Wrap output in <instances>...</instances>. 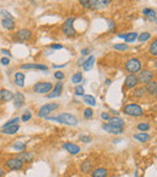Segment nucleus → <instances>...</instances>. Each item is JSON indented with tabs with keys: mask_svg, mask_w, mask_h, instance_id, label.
Returning <instances> with one entry per match:
<instances>
[{
	"mask_svg": "<svg viewBox=\"0 0 157 177\" xmlns=\"http://www.w3.org/2000/svg\"><path fill=\"white\" fill-rule=\"evenodd\" d=\"M48 121H55L58 123H63L65 125H76L78 118L71 113H61L56 117H47Z\"/></svg>",
	"mask_w": 157,
	"mask_h": 177,
	"instance_id": "f257e3e1",
	"label": "nucleus"
},
{
	"mask_svg": "<svg viewBox=\"0 0 157 177\" xmlns=\"http://www.w3.org/2000/svg\"><path fill=\"white\" fill-rule=\"evenodd\" d=\"M74 22H75V17H69L62 24V32L65 36L73 37V36L76 35V30L74 28Z\"/></svg>",
	"mask_w": 157,
	"mask_h": 177,
	"instance_id": "f03ea898",
	"label": "nucleus"
},
{
	"mask_svg": "<svg viewBox=\"0 0 157 177\" xmlns=\"http://www.w3.org/2000/svg\"><path fill=\"white\" fill-rule=\"evenodd\" d=\"M57 109H59V105L57 102H48V104H45L40 107V110L38 111V117L40 118H47L48 114L53 111H56Z\"/></svg>",
	"mask_w": 157,
	"mask_h": 177,
	"instance_id": "7ed1b4c3",
	"label": "nucleus"
},
{
	"mask_svg": "<svg viewBox=\"0 0 157 177\" xmlns=\"http://www.w3.org/2000/svg\"><path fill=\"white\" fill-rule=\"evenodd\" d=\"M123 112L126 114L131 116V117H140L144 113L141 106L138 105V104H128V105H126L123 107Z\"/></svg>",
	"mask_w": 157,
	"mask_h": 177,
	"instance_id": "20e7f679",
	"label": "nucleus"
},
{
	"mask_svg": "<svg viewBox=\"0 0 157 177\" xmlns=\"http://www.w3.org/2000/svg\"><path fill=\"white\" fill-rule=\"evenodd\" d=\"M124 69H126L128 72L135 75V72H139V71L141 70V62H140L138 58H131V59H128V60L126 62Z\"/></svg>",
	"mask_w": 157,
	"mask_h": 177,
	"instance_id": "39448f33",
	"label": "nucleus"
},
{
	"mask_svg": "<svg viewBox=\"0 0 157 177\" xmlns=\"http://www.w3.org/2000/svg\"><path fill=\"white\" fill-rule=\"evenodd\" d=\"M53 89V84L51 82H38L33 87V90L38 94H48Z\"/></svg>",
	"mask_w": 157,
	"mask_h": 177,
	"instance_id": "423d86ee",
	"label": "nucleus"
},
{
	"mask_svg": "<svg viewBox=\"0 0 157 177\" xmlns=\"http://www.w3.org/2000/svg\"><path fill=\"white\" fill-rule=\"evenodd\" d=\"M24 163L18 158V157H11L9 159H6L5 162V167L10 169V170H22Z\"/></svg>",
	"mask_w": 157,
	"mask_h": 177,
	"instance_id": "0eeeda50",
	"label": "nucleus"
},
{
	"mask_svg": "<svg viewBox=\"0 0 157 177\" xmlns=\"http://www.w3.org/2000/svg\"><path fill=\"white\" fill-rule=\"evenodd\" d=\"M32 37V30L27 29V28H23V29H20L17 33L15 34V39L20 42H25L28 41L29 39Z\"/></svg>",
	"mask_w": 157,
	"mask_h": 177,
	"instance_id": "6e6552de",
	"label": "nucleus"
},
{
	"mask_svg": "<svg viewBox=\"0 0 157 177\" xmlns=\"http://www.w3.org/2000/svg\"><path fill=\"white\" fill-rule=\"evenodd\" d=\"M152 78H154V72L150 71V70H143V71H140L139 76H138L139 83H144V84H146L150 81H152Z\"/></svg>",
	"mask_w": 157,
	"mask_h": 177,
	"instance_id": "1a4fd4ad",
	"label": "nucleus"
},
{
	"mask_svg": "<svg viewBox=\"0 0 157 177\" xmlns=\"http://www.w3.org/2000/svg\"><path fill=\"white\" fill-rule=\"evenodd\" d=\"M139 83V80H138V76L134 75V74H129L127 77L124 78V86L126 88H137Z\"/></svg>",
	"mask_w": 157,
	"mask_h": 177,
	"instance_id": "9d476101",
	"label": "nucleus"
},
{
	"mask_svg": "<svg viewBox=\"0 0 157 177\" xmlns=\"http://www.w3.org/2000/svg\"><path fill=\"white\" fill-rule=\"evenodd\" d=\"M63 148L67 151L69 154H71V155L78 154L80 151H81V148L78 147V145L73 144V142H65V144L63 145Z\"/></svg>",
	"mask_w": 157,
	"mask_h": 177,
	"instance_id": "9b49d317",
	"label": "nucleus"
},
{
	"mask_svg": "<svg viewBox=\"0 0 157 177\" xmlns=\"http://www.w3.org/2000/svg\"><path fill=\"white\" fill-rule=\"evenodd\" d=\"M62 89H63V83H62V82H58L56 86H55L53 90H51L46 97H47L48 99L58 98V97H61V95H62Z\"/></svg>",
	"mask_w": 157,
	"mask_h": 177,
	"instance_id": "f8f14e48",
	"label": "nucleus"
},
{
	"mask_svg": "<svg viewBox=\"0 0 157 177\" xmlns=\"http://www.w3.org/2000/svg\"><path fill=\"white\" fill-rule=\"evenodd\" d=\"M21 70H43V71H46L47 67L44 65V64H39V63H35V64L29 63V64H22Z\"/></svg>",
	"mask_w": 157,
	"mask_h": 177,
	"instance_id": "ddd939ff",
	"label": "nucleus"
},
{
	"mask_svg": "<svg viewBox=\"0 0 157 177\" xmlns=\"http://www.w3.org/2000/svg\"><path fill=\"white\" fill-rule=\"evenodd\" d=\"M93 170V166H92V163H91L90 159H85L81 165H80V171L83 174V175H87V174H91Z\"/></svg>",
	"mask_w": 157,
	"mask_h": 177,
	"instance_id": "4468645a",
	"label": "nucleus"
},
{
	"mask_svg": "<svg viewBox=\"0 0 157 177\" xmlns=\"http://www.w3.org/2000/svg\"><path fill=\"white\" fill-rule=\"evenodd\" d=\"M13 100V93L9 89H0V101L9 102Z\"/></svg>",
	"mask_w": 157,
	"mask_h": 177,
	"instance_id": "2eb2a0df",
	"label": "nucleus"
},
{
	"mask_svg": "<svg viewBox=\"0 0 157 177\" xmlns=\"http://www.w3.org/2000/svg\"><path fill=\"white\" fill-rule=\"evenodd\" d=\"M24 95H23L22 93H15L13 94V105H15V107L16 109H21L23 105H24Z\"/></svg>",
	"mask_w": 157,
	"mask_h": 177,
	"instance_id": "dca6fc26",
	"label": "nucleus"
},
{
	"mask_svg": "<svg viewBox=\"0 0 157 177\" xmlns=\"http://www.w3.org/2000/svg\"><path fill=\"white\" fill-rule=\"evenodd\" d=\"M145 90L146 93H149L150 95H152V97H155L157 94V81H150V82H147L145 84Z\"/></svg>",
	"mask_w": 157,
	"mask_h": 177,
	"instance_id": "f3484780",
	"label": "nucleus"
},
{
	"mask_svg": "<svg viewBox=\"0 0 157 177\" xmlns=\"http://www.w3.org/2000/svg\"><path fill=\"white\" fill-rule=\"evenodd\" d=\"M1 25L6 29V30H13L15 27H16V23L13 17H6V18H2L1 19Z\"/></svg>",
	"mask_w": 157,
	"mask_h": 177,
	"instance_id": "a211bd4d",
	"label": "nucleus"
},
{
	"mask_svg": "<svg viewBox=\"0 0 157 177\" xmlns=\"http://www.w3.org/2000/svg\"><path fill=\"white\" fill-rule=\"evenodd\" d=\"M103 130L109 134H114V135H120V134L123 133V129H119V128H115V127H111L109 123L108 124H103Z\"/></svg>",
	"mask_w": 157,
	"mask_h": 177,
	"instance_id": "6ab92c4d",
	"label": "nucleus"
},
{
	"mask_svg": "<svg viewBox=\"0 0 157 177\" xmlns=\"http://www.w3.org/2000/svg\"><path fill=\"white\" fill-rule=\"evenodd\" d=\"M109 124L111 125V127H115V128H119V129H123L124 127V121L122 118H120V117H111L110 119H109Z\"/></svg>",
	"mask_w": 157,
	"mask_h": 177,
	"instance_id": "aec40b11",
	"label": "nucleus"
},
{
	"mask_svg": "<svg viewBox=\"0 0 157 177\" xmlns=\"http://www.w3.org/2000/svg\"><path fill=\"white\" fill-rule=\"evenodd\" d=\"M20 130V124H15V125H10L7 128H1V134L4 135H13Z\"/></svg>",
	"mask_w": 157,
	"mask_h": 177,
	"instance_id": "412c9836",
	"label": "nucleus"
},
{
	"mask_svg": "<svg viewBox=\"0 0 157 177\" xmlns=\"http://www.w3.org/2000/svg\"><path fill=\"white\" fill-rule=\"evenodd\" d=\"M108 169L105 167H97L94 170H92L91 176L92 177H108Z\"/></svg>",
	"mask_w": 157,
	"mask_h": 177,
	"instance_id": "4be33fe9",
	"label": "nucleus"
},
{
	"mask_svg": "<svg viewBox=\"0 0 157 177\" xmlns=\"http://www.w3.org/2000/svg\"><path fill=\"white\" fill-rule=\"evenodd\" d=\"M94 62H96L94 55H90V57L83 62V64H82V69H83L85 71H90V70H92V67H94Z\"/></svg>",
	"mask_w": 157,
	"mask_h": 177,
	"instance_id": "5701e85b",
	"label": "nucleus"
},
{
	"mask_svg": "<svg viewBox=\"0 0 157 177\" xmlns=\"http://www.w3.org/2000/svg\"><path fill=\"white\" fill-rule=\"evenodd\" d=\"M24 74L23 72H16L15 74V83L16 86H18L20 88L24 87Z\"/></svg>",
	"mask_w": 157,
	"mask_h": 177,
	"instance_id": "b1692460",
	"label": "nucleus"
},
{
	"mask_svg": "<svg viewBox=\"0 0 157 177\" xmlns=\"http://www.w3.org/2000/svg\"><path fill=\"white\" fill-rule=\"evenodd\" d=\"M80 4L83 6V7H87V9H92V7H97L99 1L98 0H81Z\"/></svg>",
	"mask_w": 157,
	"mask_h": 177,
	"instance_id": "393cba45",
	"label": "nucleus"
},
{
	"mask_svg": "<svg viewBox=\"0 0 157 177\" xmlns=\"http://www.w3.org/2000/svg\"><path fill=\"white\" fill-rule=\"evenodd\" d=\"M143 13L145 15V17L149 19V21H155V19H156V11H155L154 9L146 7V9L143 10Z\"/></svg>",
	"mask_w": 157,
	"mask_h": 177,
	"instance_id": "a878e982",
	"label": "nucleus"
},
{
	"mask_svg": "<svg viewBox=\"0 0 157 177\" xmlns=\"http://www.w3.org/2000/svg\"><path fill=\"white\" fill-rule=\"evenodd\" d=\"M18 158L22 160L23 163H30L33 160L34 155L32 153H29V152H22V153L18 154Z\"/></svg>",
	"mask_w": 157,
	"mask_h": 177,
	"instance_id": "bb28decb",
	"label": "nucleus"
},
{
	"mask_svg": "<svg viewBox=\"0 0 157 177\" xmlns=\"http://www.w3.org/2000/svg\"><path fill=\"white\" fill-rule=\"evenodd\" d=\"M145 94H146V90L144 87H138V88H135L134 92L132 93V97H133V98H137V99H140V98H143Z\"/></svg>",
	"mask_w": 157,
	"mask_h": 177,
	"instance_id": "cd10ccee",
	"label": "nucleus"
},
{
	"mask_svg": "<svg viewBox=\"0 0 157 177\" xmlns=\"http://www.w3.org/2000/svg\"><path fill=\"white\" fill-rule=\"evenodd\" d=\"M134 137L135 140H138L139 142H147L150 140V135L147 133H139V134H134Z\"/></svg>",
	"mask_w": 157,
	"mask_h": 177,
	"instance_id": "c85d7f7f",
	"label": "nucleus"
},
{
	"mask_svg": "<svg viewBox=\"0 0 157 177\" xmlns=\"http://www.w3.org/2000/svg\"><path fill=\"white\" fill-rule=\"evenodd\" d=\"M138 39V33H135V32H132V33H128L126 34V37H124V44H131V42H133Z\"/></svg>",
	"mask_w": 157,
	"mask_h": 177,
	"instance_id": "c756f323",
	"label": "nucleus"
},
{
	"mask_svg": "<svg viewBox=\"0 0 157 177\" xmlns=\"http://www.w3.org/2000/svg\"><path fill=\"white\" fill-rule=\"evenodd\" d=\"M12 147H13L15 151H17V152H20V153L25 152V149H27V145L24 144V142H22V141H17Z\"/></svg>",
	"mask_w": 157,
	"mask_h": 177,
	"instance_id": "7c9ffc66",
	"label": "nucleus"
},
{
	"mask_svg": "<svg viewBox=\"0 0 157 177\" xmlns=\"http://www.w3.org/2000/svg\"><path fill=\"white\" fill-rule=\"evenodd\" d=\"M149 53L152 55V57H157V39H155L149 47Z\"/></svg>",
	"mask_w": 157,
	"mask_h": 177,
	"instance_id": "2f4dec72",
	"label": "nucleus"
},
{
	"mask_svg": "<svg viewBox=\"0 0 157 177\" xmlns=\"http://www.w3.org/2000/svg\"><path fill=\"white\" fill-rule=\"evenodd\" d=\"M71 82L74 83V84H76L78 86L80 82H82V72H76V74H74L73 76H71Z\"/></svg>",
	"mask_w": 157,
	"mask_h": 177,
	"instance_id": "473e14b6",
	"label": "nucleus"
},
{
	"mask_svg": "<svg viewBox=\"0 0 157 177\" xmlns=\"http://www.w3.org/2000/svg\"><path fill=\"white\" fill-rule=\"evenodd\" d=\"M83 101H85L87 105H90V106H96V105H97L94 97H92V95H83Z\"/></svg>",
	"mask_w": 157,
	"mask_h": 177,
	"instance_id": "72a5a7b5",
	"label": "nucleus"
},
{
	"mask_svg": "<svg viewBox=\"0 0 157 177\" xmlns=\"http://www.w3.org/2000/svg\"><path fill=\"white\" fill-rule=\"evenodd\" d=\"M150 37H151V34L147 33V32H144V33H141L138 36V41L139 42H145L147 40H150Z\"/></svg>",
	"mask_w": 157,
	"mask_h": 177,
	"instance_id": "f704fd0d",
	"label": "nucleus"
},
{
	"mask_svg": "<svg viewBox=\"0 0 157 177\" xmlns=\"http://www.w3.org/2000/svg\"><path fill=\"white\" fill-rule=\"evenodd\" d=\"M30 118H32V112L29 110H27L23 112L22 117H21V121H23V122H28Z\"/></svg>",
	"mask_w": 157,
	"mask_h": 177,
	"instance_id": "c9c22d12",
	"label": "nucleus"
},
{
	"mask_svg": "<svg viewBox=\"0 0 157 177\" xmlns=\"http://www.w3.org/2000/svg\"><path fill=\"white\" fill-rule=\"evenodd\" d=\"M137 129L140 130V132H143V133H145L146 130L150 129V124H149V123H140V124H138Z\"/></svg>",
	"mask_w": 157,
	"mask_h": 177,
	"instance_id": "e433bc0d",
	"label": "nucleus"
},
{
	"mask_svg": "<svg viewBox=\"0 0 157 177\" xmlns=\"http://www.w3.org/2000/svg\"><path fill=\"white\" fill-rule=\"evenodd\" d=\"M20 117H15L13 119H11L10 122H6L4 125H2V128H7V127H10V125H15V124H18L20 123Z\"/></svg>",
	"mask_w": 157,
	"mask_h": 177,
	"instance_id": "4c0bfd02",
	"label": "nucleus"
},
{
	"mask_svg": "<svg viewBox=\"0 0 157 177\" xmlns=\"http://www.w3.org/2000/svg\"><path fill=\"white\" fill-rule=\"evenodd\" d=\"M114 50H116V51H127V50H128V45L116 44V45H114Z\"/></svg>",
	"mask_w": 157,
	"mask_h": 177,
	"instance_id": "58836bf2",
	"label": "nucleus"
},
{
	"mask_svg": "<svg viewBox=\"0 0 157 177\" xmlns=\"http://www.w3.org/2000/svg\"><path fill=\"white\" fill-rule=\"evenodd\" d=\"M74 92H75V95H85V89H83L82 86H80V84H78V86L75 87Z\"/></svg>",
	"mask_w": 157,
	"mask_h": 177,
	"instance_id": "ea45409f",
	"label": "nucleus"
},
{
	"mask_svg": "<svg viewBox=\"0 0 157 177\" xmlns=\"http://www.w3.org/2000/svg\"><path fill=\"white\" fill-rule=\"evenodd\" d=\"M83 117L86 118V119H90L93 117V110L92 109H86V110L83 111Z\"/></svg>",
	"mask_w": 157,
	"mask_h": 177,
	"instance_id": "a19ab883",
	"label": "nucleus"
},
{
	"mask_svg": "<svg viewBox=\"0 0 157 177\" xmlns=\"http://www.w3.org/2000/svg\"><path fill=\"white\" fill-rule=\"evenodd\" d=\"M80 140L82 142H86V144H90L92 141V137L91 136H87V135H80Z\"/></svg>",
	"mask_w": 157,
	"mask_h": 177,
	"instance_id": "79ce46f5",
	"label": "nucleus"
},
{
	"mask_svg": "<svg viewBox=\"0 0 157 177\" xmlns=\"http://www.w3.org/2000/svg\"><path fill=\"white\" fill-rule=\"evenodd\" d=\"M0 63H1L2 65H9V64H10V58H7V57H2V58L0 59Z\"/></svg>",
	"mask_w": 157,
	"mask_h": 177,
	"instance_id": "37998d69",
	"label": "nucleus"
},
{
	"mask_svg": "<svg viewBox=\"0 0 157 177\" xmlns=\"http://www.w3.org/2000/svg\"><path fill=\"white\" fill-rule=\"evenodd\" d=\"M55 78L59 80V81H62V80L64 78V74H63V72H61V71H57V72H55Z\"/></svg>",
	"mask_w": 157,
	"mask_h": 177,
	"instance_id": "c03bdc74",
	"label": "nucleus"
},
{
	"mask_svg": "<svg viewBox=\"0 0 157 177\" xmlns=\"http://www.w3.org/2000/svg\"><path fill=\"white\" fill-rule=\"evenodd\" d=\"M101 119H103V121H109V119L111 118V117H110V114H109L108 112H103V113L101 114Z\"/></svg>",
	"mask_w": 157,
	"mask_h": 177,
	"instance_id": "a18cd8bd",
	"label": "nucleus"
},
{
	"mask_svg": "<svg viewBox=\"0 0 157 177\" xmlns=\"http://www.w3.org/2000/svg\"><path fill=\"white\" fill-rule=\"evenodd\" d=\"M0 53H2V54H5V55H6V57H7V58H9V57L11 58V57H12L11 52H10L9 50H5V48H1V50H0Z\"/></svg>",
	"mask_w": 157,
	"mask_h": 177,
	"instance_id": "49530a36",
	"label": "nucleus"
},
{
	"mask_svg": "<svg viewBox=\"0 0 157 177\" xmlns=\"http://www.w3.org/2000/svg\"><path fill=\"white\" fill-rule=\"evenodd\" d=\"M0 13L2 15V18H6V17H12L11 13L7 11V10H1V11H0Z\"/></svg>",
	"mask_w": 157,
	"mask_h": 177,
	"instance_id": "de8ad7c7",
	"label": "nucleus"
},
{
	"mask_svg": "<svg viewBox=\"0 0 157 177\" xmlns=\"http://www.w3.org/2000/svg\"><path fill=\"white\" fill-rule=\"evenodd\" d=\"M50 48H51V50H62V48H63V46H62V45H59V44H53V45H51V46H50Z\"/></svg>",
	"mask_w": 157,
	"mask_h": 177,
	"instance_id": "09e8293b",
	"label": "nucleus"
},
{
	"mask_svg": "<svg viewBox=\"0 0 157 177\" xmlns=\"http://www.w3.org/2000/svg\"><path fill=\"white\" fill-rule=\"evenodd\" d=\"M90 53V48H82L81 50V55H87Z\"/></svg>",
	"mask_w": 157,
	"mask_h": 177,
	"instance_id": "8fccbe9b",
	"label": "nucleus"
},
{
	"mask_svg": "<svg viewBox=\"0 0 157 177\" xmlns=\"http://www.w3.org/2000/svg\"><path fill=\"white\" fill-rule=\"evenodd\" d=\"M4 175H5V170H4V169L0 166V177H2Z\"/></svg>",
	"mask_w": 157,
	"mask_h": 177,
	"instance_id": "3c124183",
	"label": "nucleus"
},
{
	"mask_svg": "<svg viewBox=\"0 0 157 177\" xmlns=\"http://www.w3.org/2000/svg\"><path fill=\"white\" fill-rule=\"evenodd\" d=\"M109 29H110V32H112V29H114V22H109Z\"/></svg>",
	"mask_w": 157,
	"mask_h": 177,
	"instance_id": "603ef678",
	"label": "nucleus"
},
{
	"mask_svg": "<svg viewBox=\"0 0 157 177\" xmlns=\"http://www.w3.org/2000/svg\"><path fill=\"white\" fill-rule=\"evenodd\" d=\"M65 65H67V64H63V65H56V64H55V65H53V69H59V67H64Z\"/></svg>",
	"mask_w": 157,
	"mask_h": 177,
	"instance_id": "864d4df0",
	"label": "nucleus"
},
{
	"mask_svg": "<svg viewBox=\"0 0 157 177\" xmlns=\"http://www.w3.org/2000/svg\"><path fill=\"white\" fill-rule=\"evenodd\" d=\"M101 4H104V5H109L110 4V1L109 0H103V1H101Z\"/></svg>",
	"mask_w": 157,
	"mask_h": 177,
	"instance_id": "5fc2aeb1",
	"label": "nucleus"
},
{
	"mask_svg": "<svg viewBox=\"0 0 157 177\" xmlns=\"http://www.w3.org/2000/svg\"><path fill=\"white\" fill-rule=\"evenodd\" d=\"M110 83H111V80H109V78H108V80H105V84H106V86H109Z\"/></svg>",
	"mask_w": 157,
	"mask_h": 177,
	"instance_id": "6e6d98bb",
	"label": "nucleus"
},
{
	"mask_svg": "<svg viewBox=\"0 0 157 177\" xmlns=\"http://www.w3.org/2000/svg\"><path fill=\"white\" fill-rule=\"evenodd\" d=\"M119 37H121V39H124L126 37V34H120V35H117Z\"/></svg>",
	"mask_w": 157,
	"mask_h": 177,
	"instance_id": "4d7b16f0",
	"label": "nucleus"
},
{
	"mask_svg": "<svg viewBox=\"0 0 157 177\" xmlns=\"http://www.w3.org/2000/svg\"><path fill=\"white\" fill-rule=\"evenodd\" d=\"M155 22H156V23H157V18H156V19H155Z\"/></svg>",
	"mask_w": 157,
	"mask_h": 177,
	"instance_id": "13d9d810",
	"label": "nucleus"
},
{
	"mask_svg": "<svg viewBox=\"0 0 157 177\" xmlns=\"http://www.w3.org/2000/svg\"><path fill=\"white\" fill-rule=\"evenodd\" d=\"M156 70H157V64H156Z\"/></svg>",
	"mask_w": 157,
	"mask_h": 177,
	"instance_id": "bf43d9fd",
	"label": "nucleus"
},
{
	"mask_svg": "<svg viewBox=\"0 0 157 177\" xmlns=\"http://www.w3.org/2000/svg\"><path fill=\"white\" fill-rule=\"evenodd\" d=\"M156 98H157V94H156Z\"/></svg>",
	"mask_w": 157,
	"mask_h": 177,
	"instance_id": "052dcab7",
	"label": "nucleus"
}]
</instances>
